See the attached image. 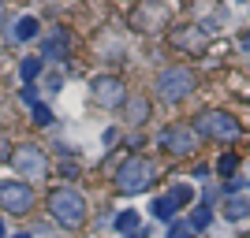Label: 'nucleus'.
Listing matches in <instances>:
<instances>
[{"label":"nucleus","mask_w":250,"mask_h":238,"mask_svg":"<svg viewBox=\"0 0 250 238\" xmlns=\"http://www.w3.org/2000/svg\"><path fill=\"white\" fill-rule=\"evenodd\" d=\"M157 167L149 164L146 156H131V160H124L120 164V171H116V186L124 190V194H142V190L153 183Z\"/></svg>","instance_id":"nucleus-1"},{"label":"nucleus","mask_w":250,"mask_h":238,"mask_svg":"<svg viewBox=\"0 0 250 238\" xmlns=\"http://www.w3.org/2000/svg\"><path fill=\"white\" fill-rule=\"evenodd\" d=\"M49 212L56 220H60L63 227H79L86 220V201L75 190H52V197H49Z\"/></svg>","instance_id":"nucleus-2"},{"label":"nucleus","mask_w":250,"mask_h":238,"mask_svg":"<svg viewBox=\"0 0 250 238\" xmlns=\"http://www.w3.org/2000/svg\"><path fill=\"white\" fill-rule=\"evenodd\" d=\"M157 90H161L165 101H183V97L194 90V74H190L187 67H165L161 78H157Z\"/></svg>","instance_id":"nucleus-3"},{"label":"nucleus","mask_w":250,"mask_h":238,"mask_svg":"<svg viewBox=\"0 0 250 238\" xmlns=\"http://www.w3.org/2000/svg\"><path fill=\"white\" fill-rule=\"evenodd\" d=\"M198 134L228 142V138H239V123H235L228 112H202L198 115Z\"/></svg>","instance_id":"nucleus-4"},{"label":"nucleus","mask_w":250,"mask_h":238,"mask_svg":"<svg viewBox=\"0 0 250 238\" xmlns=\"http://www.w3.org/2000/svg\"><path fill=\"white\" fill-rule=\"evenodd\" d=\"M30 205H34V190L26 186V183H15V179L0 183V208H8V212H26Z\"/></svg>","instance_id":"nucleus-5"},{"label":"nucleus","mask_w":250,"mask_h":238,"mask_svg":"<svg viewBox=\"0 0 250 238\" xmlns=\"http://www.w3.org/2000/svg\"><path fill=\"white\" fill-rule=\"evenodd\" d=\"M161 145H165L168 153L176 156H190L194 149H198V134L190 130V127H168V130H161Z\"/></svg>","instance_id":"nucleus-6"},{"label":"nucleus","mask_w":250,"mask_h":238,"mask_svg":"<svg viewBox=\"0 0 250 238\" xmlns=\"http://www.w3.org/2000/svg\"><path fill=\"white\" fill-rule=\"evenodd\" d=\"M11 160H15V171L26 175V179H42L45 175V156H42L38 145H19Z\"/></svg>","instance_id":"nucleus-7"},{"label":"nucleus","mask_w":250,"mask_h":238,"mask_svg":"<svg viewBox=\"0 0 250 238\" xmlns=\"http://www.w3.org/2000/svg\"><path fill=\"white\" fill-rule=\"evenodd\" d=\"M94 101L104 104V108H116V104H124V101H127V93H124V86L116 82V78L101 74V78H94Z\"/></svg>","instance_id":"nucleus-8"},{"label":"nucleus","mask_w":250,"mask_h":238,"mask_svg":"<svg viewBox=\"0 0 250 238\" xmlns=\"http://www.w3.org/2000/svg\"><path fill=\"white\" fill-rule=\"evenodd\" d=\"M146 115H149L146 97H131V101H127V119H131V123H142Z\"/></svg>","instance_id":"nucleus-9"},{"label":"nucleus","mask_w":250,"mask_h":238,"mask_svg":"<svg viewBox=\"0 0 250 238\" xmlns=\"http://www.w3.org/2000/svg\"><path fill=\"white\" fill-rule=\"evenodd\" d=\"M15 37H19V41H30V37H38V19H34V15H22V19L15 22Z\"/></svg>","instance_id":"nucleus-10"},{"label":"nucleus","mask_w":250,"mask_h":238,"mask_svg":"<svg viewBox=\"0 0 250 238\" xmlns=\"http://www.w3.org/2000/svg\"><path fill=\"white\" fill-rule=\"evenodd\" d=\"M168 201H172L176 208H183V205H190V201H194V190H190L187 183H179V186L168 190Z\"/></svg>","instance_id":"nucleus-11"},{"label":"nucleus","mask_w":250,"mask_h":238,"mask_svg":"<svg viewBox=\"0 0 250 238\" xmlns=\"http://www.w3.org/2000/svg\"><path fill=\"white\" fill-rule=\"evenodd\" d=\"M224 216H228V220H247V216H250V201H243V197H231L228 205H224Z\"/></svg>","instance_id":"nucleus-12"},{"label":"nucleus","mask_w":250,"mask_h":238,"mask_svg":"<svg viewBox=\"0 0 250 238\" xmlns=\"http://www.w3.org/2000/svg\"><path fill=\"white\" fill-rule=\"evenodd\" d=\"M42 67H45V63L38 60V56H26V60L19 63V74H22V82H34V78L42 74Z\"/></svg>","instance_id":"nucleus-13"},{"label":"nucleus","mask_w":250,"mask_h":238,"mask_svg":"<svg viewBox=\"0 0 250 238\" xmlns=\"http://www.w3.org/2000/svg\"><path fill=\"white\" fill-rule=\"evenodd\" d=\"M135 227H138V212H135V208H127V212H120V216H116V231L131 235Z\"/></svg>","instance_id":"nucleus-14"},{"label":"nucleus","mask_w":250,"mask_h":238,"mask_svg":"<svg viewBox=\"0 0 250 238\" xmlns=\"http://www.w3.org/2000/svg\"><path fill=\"white\" fill-rule=\"evenodd\" d=\"M153 216L157 220H172V216H176V205H172L168 197H157V201H153Z\"/></svg>","instance_id":"nucleus-15"},{"label":"nucleus","mask_w":250,"mask_h":238,"mask_svg":"<svg viewBox=\"0 0 250 238\" xmlns=\"http://www.w3.org/2000/svg\"><path fill=\"white\" fill-rule=\"evenodd\" d=\"M209 220H213V212H209V208H198V212L190 216V231H206Z\"/></svg>","instance_id":"nucleus-16"},{"label":"nucleus","mask_w":250,"mask_h":238,"mask_svg":"<svg viewBox=\"0 0 250 238\" xmlns=\"http://www.w3.org/2000/svg\"><path fill=\"white\" fill-rule=\"evenodd\" d=\"M49 56H60V60L67 56V37H63V34H56V37L49 41Z\"/></svg>","instance_id":"nucleus-17"},{"label":"nucleus","mask_w":250,"mask_h":238,"mask_svg":"<svg viewBox=\"0 0 250 238\" xmlns=\"http://www.w3.org/2000/svg\"><path fill=\"white\" fill-rule=\"evenodd\" d=\"M30 112H34V123H38V127H49L52 123V112L45 108V104H34Z\"/></svg>","instance_id":"nucleus-18"},{"label":"nucleus","mask_w":250,"mask_h":238,"mask_svg":"<svg viewBox=\"0 0 250 238\" xmlns=\"http://www.w3.org/2000/svg\"><path fill=\"white\" fill-rule=\"evenodd\" d=\"M235 164H239V160H235L231 153H224V156H220V164H217V171H220V175H231V171H235Z\"/></svg>","instance_id":"nucleus-19"},{"label":"nucleus","mask_w":250,"mask_h":238,"mask_svg":"<svg viewBox=\"0 0 250 238\" xmlns=\"http://www.w3.org/2000/svg\"><path fill=\"white\" fill-rule=\"evenodd\" d=\"M19 97H22V101H26V104H30V108H34V104H38V90H34L30 82L22 86V93H19Z\"/></svg>","instance_id":"nucleus-20"},{"label":"nucleus","mask_w":250,"mask_h":238,"mask_svg":"<svg viewBox=\"0 0 250 238\" xmlns=\"http://www.w3.org/2000/svg\"><path fill=\"white\" fill-rule=\"evenodd\" d=\"M168 238H194V235H190V227H183V223H176V227L168 231Z\"/></svg>","instance_id":"nucleus-21"},{"label":"nucleus","mask_w":250,"mask_h":238,"mask_svg":"<svg viewBox=\"0 0 250 238\" xmlns=\"http://www.w3.org/2000/svg\"><path fill=\"white\" fill-rule=\"evenodd\" d=\"M243 49H250V34H243Z\"/></svg>","instance_id":"nucleus-22"},{"label":"nucleus","mask_w":250,"mask_h":238,"mask_svg":"<svg viewBox=\"0 0 250 238\" xmlns=\"http://www.w3.org/2000/svg\"><path fill=\"white\" fill-rule=\"evenodd\" d=\"M0 238H4V220H0Z\"/></svg>","instance_id":"nucleus-23"},{"label":"nucleus","mask_w":250,"mask_h":238,"mask_svg":"<svg viewBox=\"0 0 250 238\" xmlns=\"http://www.w3.org/2000/svg\"><path fill=\"white\" fill-rule=\"evenodd\" d=\"M127 238H146V235H127Z\"/></svg>","instance_id":"nucleus-24"},{"label":"nucleus","mask_w":250,"mask_h":238,"mask_svg":"<svg viewBox=\"0 0 250 238\" xmlns=\"http://www.w3.org/2000/svg\"><path fill=\"white\" fill-rule=\"evenodd\" d=\"M15 238H30V235H15Z\"/></svg>","instance_id":"nucleus-25"}]
</instances>
